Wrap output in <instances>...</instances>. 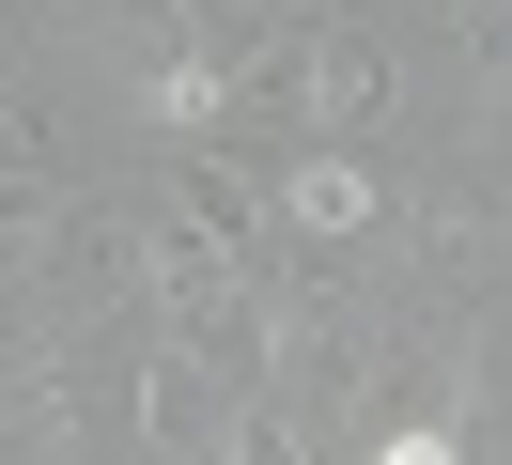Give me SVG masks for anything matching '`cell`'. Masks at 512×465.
I'll return each instance as SVG.
<instances>
[{
  "instance_id": "277c9868",
  "label": "cell",
  "mask_w": 512,
  "mask_h": 465,
  "mask_svg": "<svg viewBox=\"0 0 512 465\" xmlns=\"http://www.w3.org/2000/svg\"><path fill=\"white\" fill-rule=\"evenodd\" d=\"M326 16H373V0H326Z\"/></svg>"
},
{
  "instance_id": "6da1fadb",
  "label": "cell",
  "mask_w": 512,
  "mask_h": 465,
  "mask_svg": "<svg viewBox=\"0 0 512 465\" xmlns=\"http://www.w3.org/2000/svg\"><path fill=\"white\" fill-rule=\"evenodd\" d=\"M388 217H404V186L373 171V155H295V171H264V233H295L311 264H357V248H388Z\"/></svg>"
},
{
  "instance_id": "7a4b0ae2",
  "label": "cell",
  "mask_w": 512,
  "mask_h": 465,
  "mask_svg": "<svg viewBox=\"0 0 512 465\" xmlns=\"http://www.w3.org/2000/svg\"><path fill=\"white\" fill-rule=\"evenodd\" d=\"M202 465H311V403L295 388H233L218 434H202Z\"/></svg>"
},
{
  "instance_id": "3957f363",
  "label": "cell",
  "mask_w": 512,
  "mask_h": 465,
  "mask_svg": "<svg viewBox=\"0 0 512 465\" xmlns=\"http://www.w3.org/2000/svg\"><path fill=\"white\" fill-rule=\"evenodd\" d=\"M373 465H466V450H450V419H388V434H373Z\"/></svg>"
}]
</instances>
